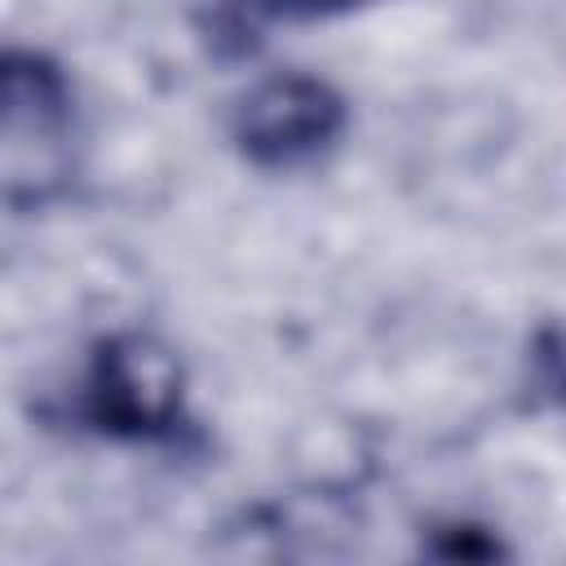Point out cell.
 <instances>
[{
    "label": "cell",
    "mask_w": 566,
    "mask_h": 566,
    "mask_svg": "<svg viewBox=\"0 0 566 566\" xmlns=\"http://www.w3.org/2000/svg\"><path fill=\"white\" fill-rule=\"evenodd\" d=\"M71 133H75V97L62 66L40 53L13 49L4 57V190L9 203H40L49 199L71 164Z\"/></svg>",
    "instance_id": "6da1fadb"
},
{
    "label": "cell",
    "mask_w": 566,
    "mask_h": 566,
    "mask_svg": "<svg viewBox=\"0 0 566 566\" xmlns=\"http://www.w3.org/2000/svg\"><path fill=\"white\" fill-rule=\"evenodd\" d=\"M84 420L124 442H164L186 420L181 363L150 336H106L84 376Z\"/></svg>",
    "instance_id": "7a4b0ae2"
},
{
    "label": "cell",
    "mask_w": 566,
    "mask_h": 566,
    "mask_svg": "<svg viewBox=\"0 0 566 566\" xmlns=\"http://www.w3.org/2000/svg\"><path fill=\"white\" fill-rule=\"evenodd\" d=\"M345 133V102L314 75H270L234 106L230 137L261 168H296L318 159Z\"/></svg>",
    "instance_id": "3957f363"
},
{
    "label": "cell",
    "mask_w": 566,
    "mask_h": 566,
    "mask_svg": "<svg viewBox=\"0 0 566 566\" xmlns=\"http://www.w3.org/2000/svg\"><path fill=\"white\" fill-rule=\"evenodd\" d=\"M531 380L548 402L566 407V323H548V327L535 332V340H531Z\"/></svg>",
    "instance_id": "277c9868"
},
{
    "label": "cell",
    "mask_w": 566,
    "mask_h": 566,
    "mask_svg": "<svg viewBox=\"0 0 566 566\" xmlns=\"http://www.w3.org/2000/svg\"><path fill=\"white\" fill-rule=\"evenodd\" d=\"M363 4H376V0H270V9L287 18H327V13H349Z\"/></svg>",
    "instance_id": "5b68a950"
}]
</instances>
